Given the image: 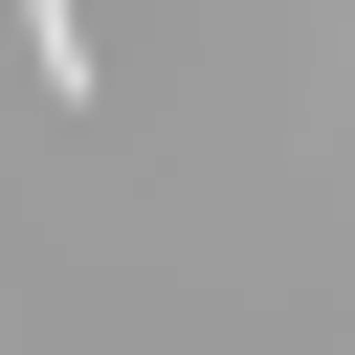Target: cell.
Returning <instances> with one entry per match:
<instances>
[{
    "label": "cell",
    "instance_id": "6da1fadb",
    "mask_svg": "<svg viewBox=\"0 0 355 355\" xmlns=\"http://www.w3.org/2000/svg\"><path fill=\"white\" fill-rule=\"evenodd\" d=\"M22 44H44V89H89V0H22Z\"/></svg>",
    "mask_w": 355,
    "mask_h": 355
}]
</instances>
